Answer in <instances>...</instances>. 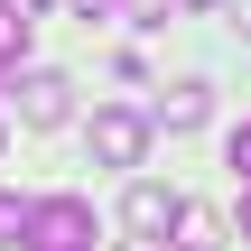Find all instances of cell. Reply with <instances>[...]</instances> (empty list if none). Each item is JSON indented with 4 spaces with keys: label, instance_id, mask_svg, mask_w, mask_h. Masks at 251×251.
<instances>
[{
    "label": "cell",
    "instance_id": "cell-1",
    "mask_svg": "<svg viewBox=\"0 0 251 251\" xmlns=\"http://www.w3.org/2000/svg\"><path fill=\"white\" fill-rule=\"evenodd\" d=\"M93 205L84 196H37L28 205V224H19V251H93Z\"/></svg>",
    "mask_w": 251,
    "mask_h": 251
},
{
    "label": "cell",
    "instance_id": "cell-2",
    "mask_svg": "<svg viewBox=\"0 0 251 251\" xmlns=\"http://www.w3.org/2000/svg\"><path fill=\"white\" fill-rule=\"evenodd\" d=\"M84 140H93V168H140V158H149V112H130V102H102Z\"/></svg>",
    "mask_w": 251,
    "mask_h": 251
},
{
    "label": "cell",
    "instance_id": "cell-3",
    "mask_svg": "<svg viewBox=\"0 0 251 251\" xmlns=\"http://www.w3.org/2000/svg\"><path fill=\"white\" fill-rule=\"evenodd\" d=\"M177 214H186V196H177V186H158V177H140V186L121 196V233H130L140 251L168 242V233H177Z\"/></svg>",
    "mask_w": 251,
    "mask_h": 251
},
{
    "label": "cell",
    "instance_id": "cell-4",
    "mask_svg": "<svg viewBox=\"0 0 251 251\" xmlns=\"http://www.w3.org/2000/svg\"><path fill=\"white\" fill-rule=\"evenodd\" d=\"M9 112H19V130H56V121H75V75H56V65H37V75H19V93H9Z\"/></svg>",
    "mask_w": 251,
    "mask_h": 251
},
{
    "label": "cell",
    "instance_id": "cell-5",
    "mask_svg": "<svg viewBox=\"0 0 251 251\" xmlns=\"http://www.w3.org/2000/svg\"><path fill=\"white\" fill-rule=\"evenodd\" d=\"M205 112H214L205 84H168V93L149 102V130H205Z\"/></svg>",
    "mask_w": 251,
    "mask_h": 251
},
{
    "label": "cell",
    "instance_id": "cell-6",
    "mask_svg": "<svg viewBox=\"0 0 251 251\" xmlns=\"http://www.w3.org/2000/svg\"><path fill=\"white\" fill-rule=\"evenodd\" d=\"M19 56H28V28H19V19H0V75H9Z\"/></svg>",
    "mask_w": 251,
    "mask_h": 251
},
{
    "label": "cell",
    "instance_id": "cell-7",
    "mask_svg": "<svg viewBox=\"0 0 251 251\" xmlns=\"http://www.w3.org/2000/svg\"><path fill=\"white\" fill-rule=\"evenodd\" d=\"M19 224H28V205H19V196H0V242H19Z\"/></svg>",
    "mask_w": 251,
    "mask_h": 251
},
{
    "label": "cell",
    "instance_id": "cell-8",
    "mask_svg": "<svg viewBox=\"0 0 251 251\" xmlns=\"http://www.w3.org/2000/svg\"><path fill=\"white\" fill-rule=\"evenodd\" d=\"M224 158H233V177H251V121L233 130V149H224Z\"/></svg>",
    "mask_w": 251,
    "mask_h": 251
},
{
    "label": "cell",
    "instance_id": "cell-9",
    "mask_svg": "<svg viewBox=\"0 0 251 251\" xmlns=\"http://www.w3.org/2000/svg\"><path fill=\"white\" fill-rule=\"evenodd\" d=\"M37 9L47 0H0V19H19V28H37Z\"/></svg>",
    "mask_w": 251,
    "mask_h": 251
},
{
    "label": "cell",
    "instance_id": "cell-10",
    "mask_svg": "<svg viewBox=\"0 0 251 251\" xmlns=\"http://www.w3.org/2000/svg\"><path fill=\"white\" fill-rule=\"evenodd\" d=\"M112 9H130V19H168V0H112Z\"/></svg>",
    "mask_w": 251,
    "mask_h": 251
},
{
    "label": "cell",
    "instance_id": "cell-11",
    "mask_svg": "<svg viewBox=\"0 0 251 251\" xmlns=\"http://www.w3.org/2000/svg\"><path fill=\"white\" fill-rule=\"evenodd\" d=\"M233 233L251 242V177H242V205H233Z\"/></svg>",
    "mask_w": 251,
    "mask_h": 251
},
{
    "label": "cell",
    "instance_id": "cell-12",
    "mask_svg": "<svg viewBox=\"0 0 251 251\" xmlns=\"http://www.w3.org/2000/svg\"><path fill=\"white\" fill-rule=\"evenodd\" d=\"M233 28H242V37H251V0H233Z\"/></svg>",
    "mask_w": 251,
    "mask_h": 251
},
{
    "label": "cell",
    "instance_id": "cell-13",
    "mask_svg": "<svg viewBox=\"0 0 251 251\" xmlns=\"http://www.w3.org/2000/svg\"><path fill=\"white\" fill-rule=\"evenodd\" d=\"M75 9H84V19H102V9H112V0H75Z\"/></svg>",
    "mask_w": 251,
    "mask_h": 251
},
{
    "label": "cell",
    "instance_id": "cell-14",
    "mask_svg": "<svg viewBox=\"0 0 251 251\" xmlns=\"http://www.w3.org/2000/svg\"><path fill=\"white\" fill-rule=\"evenodd\" d=\"M0 140H9V102H0Z\"/></svg>",
    "mask_w": 251,
    "mask_h": 251
}]
</instances>
